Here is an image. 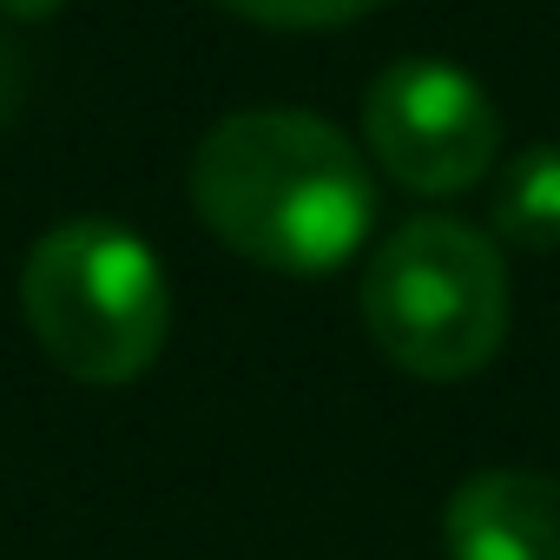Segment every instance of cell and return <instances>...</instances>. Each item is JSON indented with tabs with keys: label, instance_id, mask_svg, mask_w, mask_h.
Returning <instances> with one entry per match:
<instances>
[{
	"label": "cell",
	"instance_id": "cell-1",
	"mask_svg": "<svg viewBox=\"0 0 560 560\" xmlns=\"http://www.w3.org/2000/svg\"><path fill=\"white\" fill-rule=\"evenodd\" d=\"M185 191L224 250L291 277L350 264L376 224V178L350 132L298 106L218 119L191 152Z\"/></svg>",
	"mask_w": 560,
	"mask_h": 560
},
{
	"label": "cell",
	"instance_id": "cell-2",
	"mask_svg": "<svg viewBox=\"0 0 560 560\" xmlns=\"http://www.w3.org/2000/svg\"><path fill=\"white\" fill-rule=\"evenodd\" d=\"M21 317L47 363L73 383H139L172 337V284L159 250L113 218H67L21 264Z\"/></svg>",
	"mask_w": 560,
	"mask_h": 560
},
{
	"label": "cell",
	"instance_id": "cell-3",
	"mask_svg": "<svg viewBox=\"0 0 560 560\" xmlns=\"http://www.w3.org/2000/svg\"><path fill=\"white\" fill-rule=\"evenodd\" d=\"M363 330L416 383H462L508 343V257L462 218H409L363 264Z\"/></svg>",
	"mask_w": 560,
	"mask_h": 560
},
{
	"label": "cell",
	"instance_id": "cell-4",
	"mask_svg": "<svg viewBox=\"0 0 560 560\" xmlns=\"http://www.w3.org/2000/svg\"><path fill=\"white\" fill-rule=\"evenodd\" d=\"M501 106L468 67L396 60L363 93V139L376 165L416 198H455L501 165Z\"/></svg>",
	"mask_w": 560,
	"mask_h": 560
},
{
	"label": "cell",
	"instance_id": "cell-5",
	"mask_svg": "<svg viewBox=\"0 0 560 560\" xmlns=\"http://www.w3.org/2000/svg\"><path fill=\"white\" fill-rule=\"evenodd\" d=\"M448 560H560V481L534 468H481L442 508Z\"/></svg>",
	"mask_w": 560,
	"mask_h": 560
},
{
	"label": "cell",
	"instance_id": "cell-6",
	"mask_svg": "<svg viewBox=\"0 0 560 560\" xmlns=\"http://www.w3.org/2000/svg\"><path fill=\"white\" fill-rule=\"evenodd\" d=\"M488 218L514 250H560V145L553 139L521 145L508 159Z\"/></svg>",
	"mask_w": 560,
	"mask_h": 560
},
{
	"label": "cell",
	"instance_id": "cell-7",
	"mask_svg": "<svg viewBox=\"0 0 560 560\" xmlns=\"http://www.w3.org/2000/svg\"><path fill=\"white\" fill-rule=\"evenodd\" d=\"M218 8L257 21V27H337V21L383 8V0H218Z\"/></svg>",
	"mask_w": 560,
	"mask_h": 560
},
{
	"label": "cell",
	"instance_id": "cell-8",
	"mask_svg": "<svg viewBox=\"0 0 560 560\" xmlns=\"http://www.w3.org/2000/svg\"><path fill=\"white\" fill-rule=\"evenodd\" d=\"M14 93H21V60H14V47H8V34H0V119H8V106H14Z\"/></svg>",
	"mask_w": 560,
	"mask_h": 560
},
{
	"label": "cell",
	"instance_id": "cell-9",
	"mask_svg": "<svg viewBox=\"0 0 560 560\" xmlns=\"http://www.w3.org/2000/svg\"><path fill=\"white\" fill-rule=\"evenodd\" d=\"M67 8V0H0V14L8 21H54Z\"/></svg>",
	"mask_w": 560,
	"mask_h": 560
}]
</instances>
